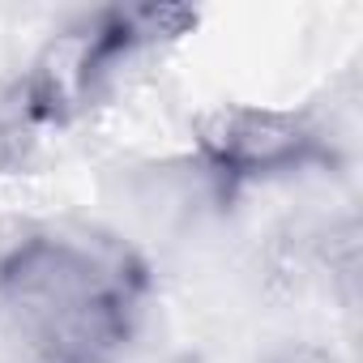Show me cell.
<instances>
[{"instance_id":"obj_1","label":"cell","mask_w":363,"mask_h":363,"mask_svg":"<svg viewBox=\"0 0 363 363\" xmlns=\"http://www.w3.org/2000/svg\"><path fill=\"white\" fill-rule=\"evenodd\" d=\"M145 303L128 248L30 227L0 248V316L39 363H124Z\"/></svg>"},{"instance_id":"obj_2","label":"cell","mask_w":363,"mask_h":363,"mask_svg":"<svg viewBox=\"0 0 363 363\" xmlns=\"http://www.w3.org/2000/svg\"><path fill=\"white\" fill-rule=\"evenodd\" d=\"M197 141L227 175H274L308 162L316 150L312 124L274 107H223L197 124Z\"/></svg>"},{"instance_id":"obj_3","label":"cell","mask_w":363,"mask_h":363,"mask_svg":"<svg viewBox=\"0 0 363 363\" xmlns=\"http://www.w3.org/2000/svg\"><path fill=\"white\" fill-rule=\"evenodd\" d=\"M265 363H337V359L325 346H316V342H291V346L274 350Z\"/></svg>"}]
</instances>
